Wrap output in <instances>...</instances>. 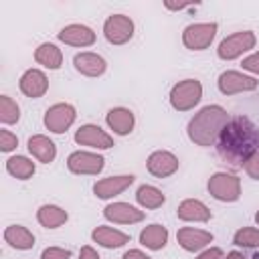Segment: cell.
<instances>
[{"label":"cell","mask_w":259,"mask_h":259,"mask_svg":"<svg viewBox=\"0 0 259 259\" xmlns=\"http://www.w3.org/2000/svg\"><path fill=\"white\" fill-rule=\"evenodd\" d=\"M259 152V127L247 115H235L217 140V154L233 168H243Z\"/></svg>","instance_id":"obj_1"},{"label":"cell","mask_w":259,"mask_h":259,"mask_svg":"<svg viewBox=\"0 0 259 259\" xmlns=\"http://www.w3.org/2000/svg\"><path fill=\"white\" fill-rule=\"evenodd\" d=\"M227 121L229 113L221 105H206L190 119L188 138L198 146H214Z\"/></svg>","instance_id":"obj_2"},{"label":"cell","mask_w":259,"mask_h":259,"mask_svg":"<svg viewBox=\"0 0 259 259\" xmlns=\"http://www.w3.org/2000/svg\"><path fill=\"white\" fill-rule=\"evenodd\" d=\"M202 97V85L196 79H184L178 85L172 87L170 91V103L178 111H188L192 109Z\"/></svg>","instance_id":"obj_3"},{"label":"cell","mask_w":259,"mask_h":259,"mask_svg":"<svg viewBox=\"0 0 259 259\" xmlns=\"http://www.w3.org/2000/svg\"><path fill=\"white\" fill-rule=\"evenodd\" d=\"M208 192L223 202H235L241 196V180L227 172H217L208 178Z\"/></svg>","instance_id":"obj_4"},{"label":"cell","mask_w":259,"mask_h":259,"mask_svg":"<svg viewBox=\"0 0 259 259\" xmlns=\"http://www.w3.org/2000/svg\"><path fill=\"white\" fill-rule=\"evenodd\" d=\"M217 34V24L214 22H200V24H190L182 32V42L190 51H202L206 49Z\"/></svg>","instance_id":"obj_5"},{"label":"cell","mask_w":259,"mask_h":259,"mask_svg":"<svg viewBox=\"0 0 259 259\" xmlns=\"http://www.w3.org/2000/svg\"><path fill=\"white\" fill-rule=\"evenodd\" d=\"M253 47H255V34L251 30H243V32H235V34L227 36L225 40H221L217 53H219L221 59L231 61V59H237L239 55H243L245 51H249Z\"/></svg>","instance_id":"obj_6"},{"label":"cell","mask_w":259,"mask_h":259,"mask_svg":"<svg viewBox=\"0 0 259 259\" xmlns=\"http://www.w3.org/2000/svg\"><path fill=\"white\" fill-rule=\"evenodd\" d=\"M103 34L111 45H123L134 34V22L130 16L111 14L103 24Z\"/></svg>","instance_id":"obj_7"},{"label":"cell","mask_w":259,"mask_h":259,"mask_svg":"<svg viewBox=\"0 0 259 259\" xmlns=\"http://www.w3.org/2000/svg\"><path fill=\"white\" fill-rule=\"evenodd\" d=\"M75 107L69 103H57L53 107L47 109L45 113V125L55 132V134H63L73 121H75Z\"/></svg>","instance_id":"obj_8"},{"label":"cell","mask_w":259,"mask_h":259,"mask_svg":"<svg viewBox=\"0 0 259 259\" xmlns=\"http://www.w3.org/2000/svg\"><path fill=\"white\" fill-rule=\"evenodd\" d=\"M103 158L91 152H73L67 158V166L75 174H97L103 168Z\"/></svg>","instance_id":"obj_9"},{"label":"cell","mask_w":259,"mask_h":259,"mask_svg":"<svg viewBox=\"0 0 259 259\" xmlns=\"http://www.w3.org/2000/svg\"><path fill=\"white\" fill-rule=\"evenodd\" d=\"M219 89L225 95H233L239 91H253V89H257V81L253 77H247L237 71H225L219 77Z\"/></svg>","instance_id":"obj_10"},{"label":"cell","mask_w":259,"mask_h":259,"mask_svg":"<svg viewBox=\"0 0 259 259\" xmlns=\"http://www.w3.org/2000/svg\"><path fill=\"white\" fill-rule=\"evenodd\" d=\"M75 142L81 144V146H91V148H101V150H107V148L113 146L111 136H107L101 127L91 125V123L81 125V127L77 130V134H75Z\"/></svg>","instance_id":"obj_11"},{"label":"cell","mask_w":259,"mask_h":259,"mask_svg":"<svg viewBox=\"0 0 259 259\" xmlns=\"http://www.w3.org/2000/svg\"><path fill=\"white\" fill-rule=\"evenodd\" d=\"M148 170H150V174H154L158 178H166L178 170V158L166 150H158V152L150 154Z\"/></svg>","instance_id":"obj_12"},{"label":"cell","mask_w":259,"mask_h":259,"mask_svg":"<svg viewBox=\"0 0 259 259\" xmlns=\"http://www.w3.org/2000/svg\"><path fill=\"white\" fill-rule=\"evenodd\" d=\"M132 182H134V176H132V174L103 178V180L95 182L93 192H95V196H99V198H111V196H115V194L123 192Z\"/></svg>","instance_id":"obj_13"},{"label":"cell","mask_w":259,"mask_h":259,"mask_svg":"<svg viewBox=\"0 0 259 259\" xmlns=\"http://www.w3.org/2000/svg\"><path fill=\"white\" fill-rule=\"evenodd\" d=\"M103 217L113 223H140L144 219V212L127 202H113L103 208Z\"/></svg>","instance_id":"obj_14"},{"label":"cell","mask_w":259,"mask_h":259,"mask_svg":"<svg viewBox=\"0 0 259 259\" xmlns=\"http://www.w3.org/2000/svg\"><path fill=\"white\" fill-rule=\"evenodd\" d=\"M59 38L73 47H89L95 40V32L85 24H69L59 32Z\"/></svg>","instance_id":"obj_15"},{"label":"cell","mask_w":259,"mask_h":259,"mask_svg":"<svg viewBox=\"0 0 259 259\" xmlns=\"http://www.w3.org/2000/svg\"><path fill=\"white\" fill-rule=\"evenodd\" d=\"M47 89H49V81L45 73L38 69H28L20 77V91L28 97H42Z\"/></svg>","instance_id":"obj_16"},{"label":"cell","mask_w":259,"mask_h":259,"mask_svg":"<svg viewBox=\"0 0 259 259\" xmlns=\"http://www.w3.org/2000/svg\"><path fill=\"white\" fill-rule=\"evenodd\" d=\"M176 239H178V243H180L182 249H186V251H198V249L206 247L212 241V235L208 231H202V229L184 227V229L178 231Z\"/></svg>","instance_id":"obj_17"},{"label":"cell","mask_w":259,"mask_h":259,"mask_svg":"<svg viewBox=\"0 0 259 259\" xmlns=\"http://www.w3.org/2000/svg\"><path fill=\"white\" fill-rule=\"evenodd\" d=\"M73 63H75V69L87 77H99L105 71L103 57H99L95 53H79V55H75Z\"/></svg>","instance_id":"obj_18"},{"label":"cell","mask_w":259,"mask_h":259,"mask_svg":"<svg viewBox=\"0 0 259 259\" xmlns=\"http://www.w3.org/2000/svg\"><path fill=\"white\" fill-rule=\"evenodd\" d=\"M176 214L182 221H198V223H204V221L210 219V210L206 208V204H202L200 200H194V198L182 200L178 204Z\"/></svg>","instance_id":"obj_19"},{"label":"cell","mask_w":259,"mask_h":259,"mask_svg":"<svg viewBox=\"0 0 259 259\" xmlns=\"http://www.w3.org/2000/svg\"><path fill=\"white\" fill-rule=\"evenodd\" d=\"M4 239H6V243L10 245V247H14V249H32V245H34V235L26 229V227H20V225H10V227H6V231H4Z\"/></svg>","instance_id":"obj_20"},{"label":"cell","mask_w":259,"mask_h":259,"mask_svg":"<svg viewBox=\"0 0 259 259\" xmlns=\"http://www.w3.org/2000/svg\"><path fill=\"white\" fill-rule=\"evenodd\" d=\"M93 241L99 243L101 247H107V249H113V247H121L130 241V237L117 229H111V227H97L93 233H91Z\"/></svg>","instance_id":"obj_21"},{"label":"cell","mask_w":259,"mask_h":259,"mask_svg":"<svg viewBox=\"0 0 259 259\" xmlns=\"http://www.w3.org/2000/svg\"><path fill=\"white\" fill-rule=\"evenodd\" d=\"M107 125H109L115 134L125 136V134H130L132 127H134V113H132L130 109H125V107H115V109H111V111L107 113Z\"/></svg>","instance_id":"obj_22"},{"label":"cell","mask_w":259,"mask_h":259,"mask_svg":"<svg viewBox=\"0 0 259 259\" xmlns=\"http://www.w3.org/2000/svg\"><path fill=\"white\" fill-rule=\"evenodd\" d=\"M140 243L152 251H160L168 243V229L162 225H150L140 233Z\"/></svg>","instance_id":"obj_23"},{"label":"cell","mask_w":259,"mask_h":259,"mask_svg":"<svg viewBox=\"0 0 259 259\" xmlns=\"http://www.w3.org/2000/svg\"><path fill=\"white\" fill-rule=\"evenodd\" d=\"M28 150H30L32 156L38 158V162H45V164L53 162V160H55V154H57L55 144H53L47 136H40V134H38V136H32V138L28 140Z\"/></svg>","instance_id":"obj_24"},{"label":"cell","mask_w":259,"mask_h":259,"mask_svg":"<svg viewBox=\"0 0 259 259\" xmlns=\"http://www.w3.org/2000/svg\"><path fill=\"white\" fill-rule=\"evenodd\" d=\"M34 59H36V63H40V65L47 67V69H59L61 63H63L61 51H59L55 45H51V42L40 45V47L34 51Z\"/></svg>","instance_id":"obj_25"},{"label":"cell","mask_w":259,"mask_h":259,"mask_svg":"<svg viewBox=\"0 0 259 259\" xmlns=\"http://www.w3.org/2000/svg\"><path fill=\"white\" fill-rule=\"evenodd\" d=\"M36 219H38V223H40L42 227L55 229V227H61V225L67 221V212H65L63 208L55 206V204H45V206L38 208Z\"/></svg>","instance_id":"obj_26"},{"label":"cell","mask_w":259,"mask_h":259,"mask_svg":"<svg viewBox=\"0 0 259 259\" xmlns=\"http://www.w3.org/2000/svg\"><path fill=\"white\" fill-rule=\"evenodd\" d=\"M136 200H138L144 208H158V206L164 204L166 196H164V192L158 190L156 186L144 184V186L138 188V192H136Z\"/></svg>","instance_id":"obj_27"},{"label":"cell","mask_w":259,"mask_h":259,"mask_svg":"<svg viewBox=\"0 0 259 259\" xmlns=\"http://www.w3.org/2000/svg\"><path fill=\"white\" fill-rule=\"evenodd\" d=\"M6 170H8V174H12L16 178L26 180L34 174V162H30L24 156H14V158L6 160Z\"/></svg>","instance_id":"obj_28"},{"label":"cell","mask_w":259,"mask_h":259,"mask_svg":"<svg viewBox=\"0 0 259 259\" xmlns=\"http://www.w3.org/2000/svg\"><path fill=\"white\" fill-rule=\"evenodd\" d=\"M20 117V109L16 101H12L8 95H0V121L2 123H16Z\"/></svg>","instance_id":"obj_29"},{"label":"cell","mask_w":259,"mask_h":259,"mask_svg":"<svg viewBox=\"0 0 259 259\" xmlns=\"http://www.w3.org/2000/svg\"><path fill=\"white\" fill-rule=\"evenodd\" d=\"M233 243L239 247H257L259 245V231L253 227H243L235 233Z\"/></svg>","instance_id":"obj_30"},{"label":"cell","mask_w":259,"mask_h":259,"mask_svg":"<svg viewBox=\"0 0 259 259\" xmlns=\"http://www.w3.org/2000/svg\"><path fill=\"white\" fill-rule=\"evenodd\" d=\"M16 146H18L16 136L10 134L8 130H2V132H0V150H2V152H10V150H14Z\"/></svg>","instance_id":"obj_31"},{"label":"cell","mask_w":259,"mask_h":259,"mask_svg":"<svg viewBox=\"0 0 259 259\" xmlns=\"http://www.w3.org/2000/svg\"><path fill=\"white\" fill-rule=\"evenodd\" d=\"M71 253L67 249H59V247H49L42 251V257L40 259H69Z\"/></svg>","instance_id":"obj_32"},{"label":"cell","mask_w":259,"mask_h":259,"mask_svg":"<svg viewBox=\"0 0 259 259\" xmlns=\"http://www.w3.org/2000/svg\"><path fill=\"white\" fill-rule=\"evenodd\" d=\"M243 69H247V71H251V73H257L259 75V53H253V55H249L247 59H243Z\"/></svg>","instance_id":"obj_33"},{"label":"cell","mask_w":259,"mask_h":259,"mask_svg":"<svg viewBox=\"0 0 259 259\" xmlns=\"http://www.w3.org/2000/svg\"><path fill=\"white\" fill-rule=\"evenodd\" d=\"M245 170H247V174L251 176V178H255V180H259V152L245 164Z\"/></svg>","instance_id":"obj_34"},{"label":"cell","mask_w":259,"mask_h":259,"mask_svg":"<svg viewBox=\"0 0 259 259\" xmlns=\"http://www.w3.org/2000/svg\"><path fill=\"white\" fill-rule=\"evenodd\" d=\"M196 259H223V251H221V249H217V247H212V249H208V251L200 253Z\"/></svg>","instance_id":"obj_35"},{"label":"cell","mask_w":259,"mask_h":259,"mask_svg":"<svg viewBox=\"0 0 259 259\" xmlns=\"http://www.w3.org/2000/svg\"><path fill=\"white\" fill-rule=\"evenodd\" d=\"M79 259H99V255L91 247H83L81 253H79Z\"/></svg>","instance_id":"obj_36"},{"label":"cell","mask_w":259,"mask_h":259,"mask_svg":"<svg viewBox=\"0 0 259 259\" xmlns=\"http://www.w3.org/2000/svg\"><path fill=\"white\" fill-rule=\"evenodd\" d=\"M123 259H152V257H148L146 253H142V251H138V249H132V251H127V253L123 255Z\"/></svg>","instance_id":"obj_37"},{"label":"cell","mask_w":259,"mask_h":259,"mask_svg":"<svg viewBox=\"0 0 259 259\" xmlns=\"http://www.w3.org/2000/svg\"><path fill=\"white\" fill-rule=\"evenodd\" d=\"M225 259H245V257H243L241 253H237V251H233V253H229V255H227Z\"/></svg>","instance_id":"obj_38"},{"label":"cell","mask_w":259,"mask_h":259,"mask_svg":"<svg viewBox=\"0 0 259 259\" xmlns=\"http://www.w3.org/2000/svg\"><path fill=\"white\" fill-rule=\"evenodd\" d=\"M251 259H259V253H255V255H253V257H251Z\"/></svg>","instance_id":"obj_39"},{"label":"cell","mask_w":259,"mask_h":259,"mask_svg":"<svg viewBox=\"0 0 259 259\" xmlns=\"http://www.w3.org/2000/svg\"><path fill=\"white\" fill-rule=\"evenodd\" d=\"M255 221H257V223H259V212H257V214H255Z\"/></svg>","instance_id":"obj_40"}]
</instances>
